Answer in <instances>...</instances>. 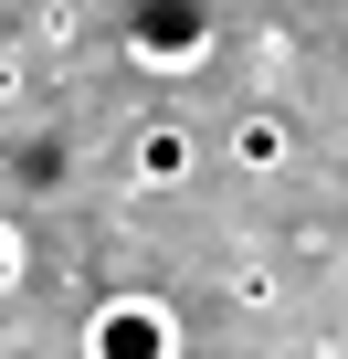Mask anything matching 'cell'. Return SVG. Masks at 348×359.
<instances>
[{
  "label": "cell",
  "mask_w": 348,
  "mask_h": 359,
  "mask_svg": "<svg viewBox=\"0 0 348 359\" xmlns=\"http://www.w3.org/2000/svg\"><path fill=\"white\" fill-rule=\"evenodd\" d=\"M22 275H32V243H22V222H0V296H22Z\"/></svg>",
  "instance_id": "7"
},
{
  "label": "cell",
  "mask_w": 348,
  "mask_h": 359,
  "mask_svg": "<svg viewBox=\"0 0 348 359\" xmlns=\"http://www.w3.org/2000/svg\"><path fill=\"white\" fill-rule=\"evenodd\" d=\"M64 169H74V148H64V137H32V148L11 158V180H22V191H64Z\"/></svg>",
  "instance_id": "5"
},
{
  "label": "cell",
  "mask_w": 348,
  "mask_h": 359,
  "mask_svg": "<svg viewBox=\"0 0 348 359\" xmlns=\"http://www.w3.org/2000/svg\"><path fill=\"white\" fill-rule=\"evenodd\" d=\"M211 11L201 0H127V64H148V74H190L201 53H211Z\"/></svg>",
  "instance_id": "2"
},
{
  "label": "cell",
  "mask_w": 348,
  "mask_h": 359,
  "mask_svg": "<svg viewBox=\"0 0 348 359\" xmlns=\"http://www.w3.org/2000/svg\"><path fill=\"white\" fill-rule=\"evenodd\" d=\"M32 32H43L53 53H74V43H85V11H74V0H43V11H32Z\"/></svg>",
  "instance_id": "6"
},
{
  "label": "cell",
  "mask_w": 348,
  "mask_h": 359,
  "mask_svg": "<svg viewBox=\"0 0 348 359\" xmlns=\"http://www.w3.org/2000/svg\"><path fill=\"white\" fill-rule=\"evenodd\" d=\"M222 285H232V306H274V264H232Z\"/></svg>",
  "instance_id": "8"
},
{
  "label": "cell",
  "mask_w": 348,
  "mask_h": 359,
  "mask_svg": "<svg viewBox=\"0 0 348 359\" xmlns=\"http://www.w3.org/2000/svg\"><path fill=\"white\" fill-rule=\"evenodd\" d=\"M85 359H180V306L148 296V285H116L85 317Z\"/></svg>",
  "instance_id": "1"
},
{
  "label": "cell",
  "mask_w": 348,
  "mask_h": 359,
  "mask_svg": "<svg viewBox=\"0 0 348 359\" xmlns=\"http://www.w3.org/2000/svg\"><path fill=\"white\" fill-rule=\"evenodd\" d=\"M22 95H32V74H22V53H0V116H11Z\"/></svg>",
  "instance_id": "9"
},
{
  "label": "cell",
  "mask_w": 348,
  "mask_h": 359,
  "mask_svg": "<svg viewBox=\"0 0 348 359\" xmlns=\"http://www.w3.org/2000/svg\"><path fill=\"white\" fill-rule=\"evenodd\" d=\"M127 169H137V191H180V180L201 169V148H190V127H180V116H148V127H137V148H127Z\"/></svg>",
  "instance_id": "4"
},
{
  "label": "cell",
  "mask_w": 348,
  "mask_h": 359,
  "mask_svg": "<svg viewBox=\"0 0 348 359\" xmlns=\"http://www.w3.org/2000/svg\"><path fill=\"white\" fill-rule=\"evenodd\" d=\"M232 169L243 180H285L295 169V116L285 106H243L232 116Z\"/></svg>",
  "instance_id": "3"
}]
</instances>
